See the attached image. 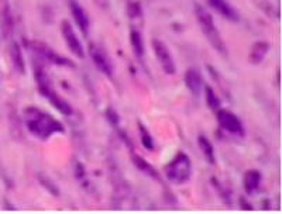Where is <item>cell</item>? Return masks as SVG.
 <instances>
[{"label":"cell","instance_id":"1","mask_svg":"<svg viewBox=\"0 0 282 214\" xmlns=\"http://www.w3.org/2000/svg\"><path fill=\"white\" fill-rule=\"evenodd\" d=\"M24 123L28 133L43 141L48 140L54 134L65 133V127L57 118L34 106H28L24 109Z\"/></svg>","mask_w":282,"mask_h":214},{"label":"cell","instance_id":"2","mask_svg":"<svg viewBox=\"0 0 282 214\" xmlns=\"http://www.w3.org/2000/svg\"><path fill=\"white\" fill-rule=\"evenodd\" d=\"M34 79H35V83H37V89L44 96V99H47L48 103L53 104V107H55L61 114L72 116V106L68 103L62 96H59L58 92L54 89L53 82H51V79L48 78L44 68L38 65L37 62L34 64Z\"/></svg>","mask_w":282,"mask_h":214},{"label":"cell","instance_id":"3","mask_svg":"<svg viewBox=\"0 0 282 214\" xmlns=\"http://www.w3.org/2000/svg\"><path fill=\"white\" fill-rule=\"evenodd\" d=\"M195 16H196V20L197 23H199L200 30H202V33H204V35L206 37V39L209 41L210 46L213 47L219 54L227 55V47H226L223 38H222V35H220L219 30H217L212 14H210L204 6L195 5Z\"/></svg>","mask_w":282,"mask_h":214},{"label":"cell","instance_id":"4","mask_svg":"<svg viewBox=\"0 0 282 214\" xmlns=\"http://www.w3.org/2000/svg\"><path fill=\"white\" fill-rule=\"evenodd\" d=\"M165 178L174 185H184L192 178V161L184 152H178L177 156L167 163L164 168Z\"/></svg>","mask_w":282,"mask_h":214},{"label":"cell","instance_id":"5","mask_svg":"<svg viewBox=\"0 0 282 214\" xmlns=\"http://www.w3.org/2000/svg\"><path fill=\"white\" fill-rule=\"evenodd\" d=\"M24 47H26L27 50L34 52L38 58H41L43 61H47V62H50L53 65L66 66V68H73L75 66L71 59L59 55L58 52L54 51L51 47H48L44 42H41V41H35V39L27 41V39H24Z\"/></svg>","mask_w":282,"mask_h":214},{"label":"cell","instance_id":"6","mask_svg":"<svg viewBox=\"0 0 282 214\" xmlns=\"http://www.w3.org/2000/svg\"><path fill=\"white\" fill-rule=\"evenodd\" d=\"M152 50H154V54L157 57L158 62L161 68L164 69V72L167 75H174L177 72V65H175V61L171 55L170 48L167 47L165 42H163L161 39H152Z\"/></svg>","mask_w":282,"mask_h":214},{"label":"cell","instance_id":"7","mask_svg":"<svg viewBox=\"0 0 282 214\" xmlns=\"http://www.w3.org/2000/svg\"><path fill=\"white\" fill-rule=\"evenodd\" d=\"M217 121L220 124V127L230 134L238 137L244 136L243 123L240 121V118L234 113L226 110V109H219L217 110Z\"/></svg>","mask_w":282,"mask_h":214},{"label":"cell","instance_id":"8","mask_svg":"<svg viewBox=\"0 0 282 214\" xmlns=\"http://www.w3.org/2000/svg\"><path fill=\"white\" fill-rule=\"evenodd\" d=\"M61 34H62V37L65 39V44L66 47L69 48V51L72 52L76 58H85L84 47L80 44V41H79L76 33L73 31L72 24H71L68 20H62V23H61Z\"/></svg>","mask_w":282,"mask_h":214},{"label":"cell","instance_id":"9","mask_svg":"<svg viewBox=\"0 0 282 214\" xmlns=\"http://www.w3.org/2000/svg\"><path fill=\"white\" fill-rule=\"evenodd\" d=\"M88 51H89V55L92 58L93 64L96 65L99 71L102 72V73H105L106 76H112L113 65L112 62H110V59L106 57L105 52L102 51L98 46H95V44H89Z\"/></svg>","mask_w":282,"mask_h":214},{"label":"cell","instance_id":"10","mask_svg":"<svg viewBox=\"0 0 282 214\" xmlns=\"http://www.w3.org/2000/svg\"><path fill=\"white\" fill-rule=\"evenodd\" d=\"M0 27L5 38H9L14 31V20L9 0H0Z\"/></svg>","mask_w":282,"mask_h":214},{"label":"cell","instance_id":"11","mask_svg":"<svg viewBox=\"0 0 282 214\" xmlns=\"http://www.w3.org/2000/svg\"><path fill=\"white\" fill-rule=\"evenodd\" d=\"M69 10H71L73 21L76 23V26L80 30V33L84 34V35H88L89 34V28H91V21H89V17H88L85 10L82 9V6L79 5L76 0H71L69 2Z\"/></svg>","mask_w":282,"mask_h":214},{"label":"cell","instance_id":"12","mask_svg":"<svg viewBox=\"0 0 282 214\" xmlns=\"http://www.w3.org/2000/svg\"><path fill=\"white\" fill-rule=\"evenodd\" d=\"M208 3L213 10H216L217 13L222 14L224 19L230 20V21H238L240 20L237 10L230 5L227 0H208Z\"/></svg>","mask_w":282,"mask_h":214},{"label":"cell","instance_id":"13","mask_svg":"<svg viewBox=\"0 0 282 214\" xmlns=\"http://www.w3.org/2000/svg\"><path fill=\"white\" fill-rule=\"evenodd\" d=\"M185 84L193 96H199V93L204 88V79H202L200 72L193 68L188 69L185 72Z\"/></svg>","mask_w":282,"mask_h":214},{"label":"cell","instance_id":"14","mask_svg":"<svg viewBox=\"0 0 282 214\" xmlns=\"http://www.w3.org/2000/svg\"><path fill=\"white\" fill-rule=\"evenodd\" d=\"M9 51H10V59H12L14 71L20 75H24L26 73V61H24V55H23L19 42L13 41L9 47Z\"/></svg>","mask_w":282,"mask_h":214},{"label":"cell","instance_id":"15","mask_svg":"<svg viewBox=\"0 0 282 214\" xmlns=\"http://www.w3.org/2000/svg\"><path fill=\"white\" fill-rule=\"evenodd\" d=\"M261 172L257 170V169H250L244 174V179H243V185H244V190L247 195H254L257 190L260 189V185H261Z\"/></svg>","mask_w":282,"mask_h":214},{"label":"cell","instance_id":"16","mask_svg":"<svg viewBox=\"0 0 282 214\" xmlns=\"http://www.w3.org/2000/svg\"><path fill=\"white\" fill-rule=\"evenodd\" d=\"M269 51V44L265 41H257L253 44L249 54V62L251 65H258L264 61Z\"/></svg>","mask_w":282,"mask_h":214},{"label":"cell","instance_id":"17","mask_svg":"<svg viewBox=\"0 0 282 214\" xmlns=\"http://www.w3.org/2000/svg\"><path fill=\"white\" fill-rule=\"evenodd\" d=\"M132 159H133V163H134V166H136L140 172H143V174L148 176V178L158 179L157 169L154 168V166H152L147 159H144L143 156L137 155V154H133Z\"/></svg>","mask_w":282,"mask_h":214},{"label":"cell","instance_id":"18","mask_svg":"<svg viewBox=\"0 0 282 214\" xmlns=\"http://www.w3.org/2000/svg\"><path fill=\"white\" fill-rule=\"evenodd\" d=\"M197 145H199V148L202 151L205 159L210 165H215L216 163V155H215V147H213V144L210 143L205 136H199L197 137Z\"/></svg>","mask_w":282,"mask_h":214},{"label":"cell","instance_id":"19","mask_svg":"<svg viewBox=\"0 0 282 214\" xmlns=\"http://www.w3.org/2000/svg\"><path fill=\"white\" fill-rule=\"evenodd\" d=\"M130 42H132L134 55H136L138 59L144 58L145 48H144V41H143V35H141V33H138L137 30H132V33H130Z\"/></svg>","mask_w":282,"mask_h":214},{"label":"cell","instance_id":"20","mask_svg":"<svg viewBox=\"0 0 282 214\" xmlns=\"http://www.w3.org/2000/svg\"><path fill=\"white\" fill-rule=\"evenodd\" d=\"M205 96H206V103L212 110H219L220 109V99L216 95V92L213 91V88L210 86H205Z\"/></svg>","mask_w":282,"mask_h":214},{"label":"cell","instance_id":"21","mask_svg":"<svg viewBox=\"0 0 282 214\" xmlns=\"http://www.w3.org/2000/svg\"><path fill=\"white\" fill-rule=\"evenodd\" d=\"M37 179H38L39 183L44 186V189H47V190H48V192H50V193H51L53 196L58 197L59 196L58 186H57V185H55V183H54V182L51 181L48 176L44 175V174H38V175H37Z\"/></svg>","mask_w":282,"mask_h":214},{"label":"cell","instance_id":"22","mask_svg":"<svg viewBox=\"0 0 282 214\" xmlns=\"http://www.w3.org/2000/svg\"><path fill=\"white\" fill-rule=\"evenodd\" d=\"M138 129H140V136H141V144H143V147H144L145 149H148V151H152V149H154V140H152L151 134L147 131V129H145L141 123H138Z\"/></svg>","mask_w":282,"mask_h":214},{"label":"cell","instance_id":"23","mask_svg":"<svg viewBox=\"0 0 282 214\" xmlns=\"http://www.w3.org/2000/svg\"><path fill=\"white\" fill-rule=\"evenodd\" d=\"M127 12H129V16L132 19H138L143 14V9H141L140 2H137V0H130L129 2V6H127Z\"/></svg>","mask_w":282,"mask_h":214},{"label":"cell","instance_id":"24","mask_svg":"<svg viewBox=\"0 0 282 214\" xmlns=\"http://www.w3.org/2000/svg\"><path fill=\"white\" fill-rule=\"evenodd\" d=\"M106 114V118H107V121L112 124L113 127H116V125H118V123H120V116H118V113L113 107H107L105 111Z\"/></svg>","mask_w":282,"mask_h":214},{"label":"cell","instance_id":"25","mask_svg":"<svg viewBox=\"0 0 282 214\" xmlns=\"http://www.w3.org/2000/svg\"><path fill=\"white\" fill-rule=\"evenodd\" d=\"M253 2H254L257 6L261 9V10H263L264 13L269 14V16H272V17L275 16V14L272 13V12H274V6L269 3L268 0H253Z\"/></svg>","mask_w":282,"mask_h":214},{"label":"cell","instance_id":"26","mask_svg":"<svg viewBox=\"0 0 282 214\" xmlns=\"http://www.w3.org/2000/svg\"><path fill=\"white\" fill-rule=\"evenodd\" d=\"M75 176L78 178V179H80V178H84L85 176V169H84V166H82V163H76L75 165Z\"/></svg>","mask_w":282,"mask_h":214},{"label":"cell","instance_id":"27","mask_svg":"<svg viewBox=\"0 0 282 214\" xmlns=\"http://www.w3.org/2000/svg\"><path fill=\"white\" fill-rule=\"evenodd\" d=\"M240 203H241V206H244V207H246V210H251V206H250L249 203H246V200H244V199H241V201H240Z\"/></svg>","mask_w":282,"mask_h":214},{"label":"cell","instance_id":"28","mask_svg":"<svg viewBox=\"0 0 282 214\" xmlns=\"http://www.w3.org/2000/svg\"><path fill=\"white\" fill-rule=\"evenodd\" d=\"M95 2H102V0H95Z\"/></svg>","mask_w":282,"mask_h":214}]
</instances>
